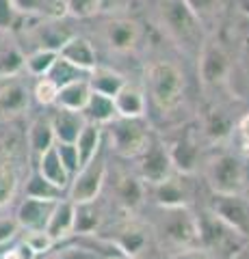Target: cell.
I'll return each mask as SVG.
<instances>
[{
  "mask_svg": "<svg viewBox=\"0 0 249 259\" xmlns=\"http://www.w3.org/2000/svg\"><path fill=\"white\" fill-rule=\"evenodd\" d=\"M146 87L152 104L165 115L180 106L184 95V74L178 65L169 61H154L146 69Z\"/></svg>",
  "mask_w": 249,
  "mask_h": 259,
  "instance_id": "obj_1",
  "label": "cell"
},
{
  "mask_svg": "<svg viewBox=\"0 0 249 259\" xmlns=\"http://www.w3.org/2000/svg\"><path fill=\"white\" fill-rule=\"evenodd\" d=\"M158 20L163 24L165 32L178 46L189 50H199L202 46V22L193 11L184 5V0H160L158 5Z\"/></svg>",
  "mask_w": 249,
  "mask_h": 259,
  "instance_id": "obj_2",
  "label": "cell"
},
{
  "mask_svg": "<svg viewBox=\"0 0 249 259\" xmlns=\"http://www.w3.org/2000/svg\"><path fill=\"white\" fill-rule=\"evenodd\" d=\"M109 139L113 149L124 158H139L152 141L143 117H115L113 121H109Z\"/></svg>",
  "mask_w": 249,
  "mask_h": 259,
  "instance_id": "obj_3",
  "label": "cell"
},
{
  "mask_svg": "<svg viewBox=\"0 0 249 259\" xmlns=\"http://www.w3.org/2000/svg\"><path fill=\"white\" fill-rule=\"evenodd\" d=\"M199 63H197V74L199 80L206 89H217L221 84L228 82L230 78V56L223 50V46L215 39H208V41H202L199 46Z\"/></svg>",
  "mask_w": 249,
  "mask_h": 259,
  "instance_id": "obj_4",
  "label": "cell"
},
{
  "mask_svg": "<svg viewBox=\"0 0 249 259\" xmlns=\"http://www.w3.org/2000/svg\"><path fill=\"white\" fill-rule=\"evenodd\" d=\"M206 177L217 194H238L245 186V168L230 153H221L208 162Z\"/></svg>",
  "mask_w": 249,
  "mask_h": 259,
  "instance_id": "obj_5",
  "label": "cell"
},
{
  "mask_svg": "<svg viewBox=\"0 0 249 259\" xmlns=\"http://www.w3.org/2000/svg\"><path fill=\"white\" fill-rule=\"evenodd\" d=\"M167 212L160 221L163 236L175 246L191 250L199 244V225L184 207H165Z\"/></svg>",
  "mask_w": 249,
  "mask_h": 259,
  "instance_id": "obj_6",
  "label": "cell"
},
{
  "mask_svg": "<svg viewBox=\"0 0 249 259\" xmlns=\"http://www.w3.org/2000/svg\"><path fill=\"white\" fill-rule=\"evenodd\" d=\"M104 180H106V160L100 153L95 158H91L87 164H83L76 171V180L72 184V201L74 203H89L95 201V197L100 194Z\"/></svg>",
  "mask_w": 249,
  "mask_h": 259,
  "instance_id": "obj_7",
  "label": "cell"
},
{
  "mask_svg": "<svg viewBox=\"0 0 249 259\" xmlns=\"http://www.w3.org/2000/svg\"><path fill=\"white\" fill-rule=\"evenodd\" d=\"M212 209L238 236H249V203L238 194H217Z\"/></svg>",
  "mask_w": 249,
  "mask_h": 259,
  "instance_id": "obj_8",
  "label": "cell"
},
{
  "mask_svg": "<svg viewBox=\"0 0 249 259\" xmlns=\"http://www.w3.org/2000/svg\"><path fill=\"white\" fill-rule=\"evenodd\" d=\"M141 164H139V171L141 177L146 180L148 184H160L165 177L171 175V158H169V151L163 143L158 141H150V145L146 147V151L141 153Z\"/></svg>",
  "mask_w": 249,
  "mask_h": 259,
  "instance_id": "obj_9",
  "label": "cell"
},
{
  "mask_svg": "<svg viewBox=\"0 0 249 259\" xmlns=\"http://www.w3.org/2000/svg\"><path fill=\"white\" fill-rule=\"evenodd\" d=\"M104 39H106V44L113 52L128 54V52L136 50V46L141 41V26L134 20L115 18L104 28Z\"/></svg>",
  "mask_w": 249,
  "mask_h": 259,
  "instance_id": "obj_10",
  "label": "cell"
},
{
  "mask_svg": "<svg viewBox=\"0 0 249 259\" xmlns=\"http://www.w3.org/2000/svg\"><path fill=\"white\" fill-rule=\"evenodd\" d=\"M59 199H37L26 197V201L18 209V225L24 229H46V223L50 218L54 205Z\"/></svg>",
  "mask_w": 249,
  "mask_h": 259,
  "instance_id": "obj_11",
  "label": "cell"
},
{
  "mask_svg": "<svg viewBox=\"0 0 249 259\" xmlns=\"http://www.w3.org/2000/svg\"><path fill=\"white\" fill-rule=\"evenodd\" d=\"M50 123L57 143H76L80 130L87 123V117L80 110L57 108V115L50 119Z\"/></svg>",
  "mask_w": 249,
  "mask_h": 259,
  "instance_id": "obj_12",
  "label": "cell"
},
{
  "mask_svg": "<svg viewBox=\"0 0 249 259\" xmlns=\"http://www.w3.org/2000/svg\"><path fill=\"white\" fill-rule=\"evenodd\" d=\"M59 56H63L65 61L74 63L76 67L91 71L93 67H98V59H95V50L89 39L85 37H74L72 35L65 44L59 48Z\"/></svg>",
  "mask_w": 249,
  "mask_h": 259,
  "instance_id": "obj_13",
  "label": "cell"
},
{
  "mask_svg": "<svg viewBox=\"0 0 249 259\" xmlns=\"http://www.w3.org/2000/svg\"><path fill=\"white\" fill-rule=\"evenodd\" d=\"M39 175L44 177L46 182H50L52 186H57L59 190H63L65 186L69 184L72 175L65 166H63V162L59 158V151H57V145H50L44 153H39Z\"/></svg>",
  "mask_w": 249,
  "mask_h": 259,
  "instance_id": "obj_14",
  "label": "cell"
},
{
  "mask_svg": "<svg viewBox=\"0 0 249 259\" xmlns=\"http://www.w3.org/2000/svg\"><path fill=\"white\" fill-rule=\"evenodd\" d=\"M113 104H115L117 117L136 119V117H143V112H146V95H143L139 87L128 84V82L113 95Z\"/></svg>",
  "mask_w": 249,
  "mask_h": 259,
  "instance_id": "obj_15",
  "label": "cell"
},
{
  "mask_svg": "<svg viewBox=\"0 0 249 259\" xmlns=\"http://www.w3.org/2000/svg\"><path fill=\"white\" fill-rule=\"evenodd\" d=\"M74 212H76L74 201H61V199L57 201V205H54L52 214L46 223V231L50 233L54 242L74 231Z\"/></svg>",
  "mask_w": 249,
  "mask_h": 259,
  "instance_id": "obj_16",
  "label": "cell"
},
{
  "mask_svg": "<svg viewBox=\"0 0 249 259\" xmlns=\"http://www.w3.org/2000/svg\"><path fill=\"white\" fill-rule=\"evenodd\" d=\"M28 108V87L11 78L0 89V112L3 115H20Z\"/></svg>",
  "mask_w": 249,
  "mask_h": 259,
  "instance_id": "obj_17",
  "label": "cell"
},
{
  "mask_svg": "<svg viewBox=\"0 0 249 259\" xmlns=\"http://www.w3.org/2000/svg\"><path fill=\"white\" fill-rule=\"evenodd\" d=\"M89 95H91V87L89 82L85 80H74L65 87L59 89V95H57V108H67V110H80L87 106L89 102Z\"/></svg>",
  "mask_w": 249,
  "mask_h": 259,
  "instance_id": "obj_18",
  "label": "cell"
},
{
  "mask_svg": "<svg viewBox=\"0 0 249 259\" xmlns=\"http://www.w3.org/2000/svg\"><path fill=\"white\" fill-rule=\"evenodd\" d=\"M169 151V158H171V164L178 168L182 173H191L195 168V162L199 156V147L193 134H187L184 139H180L178 143H173L171 147H167Z\"/></svg>",
  "mask_w": 249,
  "mask_h": 259,
  "instance_id": "obj_19",
  "label": "cell"
},
{
  "mask_svg": "<svg viewBox=\"0 0 249 259\" xmlns=\"http://www.w3.org/2000/svg\"><path fill=\"white\" fill-rule=\"evenodd\" d=\"M100 143H102V132H100V123L87 121L85 127L80 130L78 139H76V149H78V160L80 166L87 164L91 158H95L100 153Z\"/></svg>",
  "mask_w": 249,
  "mask_h": 259,
  "instance_id": "obj_20",
  "label": "cell"
},
{
  "mask_svg": "<svg viewBox=\"0 0 249 259\" xmlns=\"http://www.w3.org/2000/svg\"><path fill=\"white\" fill-rule=\"evenodd\" d=\"M156 201L163 207H184L187 205V186L178 177H165L160 184H154Z\"/></svg>",
  "mask_w": 249,
  "mask_h": 259,
  "instance_id": "obj_21",
  "label": "cell"
},
{
  "mask_svg": "<svg viewBox=\"0 0 249 259\" xmlns=\"http://www.w3.org/2000/svg\"><path fill=\"white\" fill-rule=\"evenodd\" d=\"M83 115L87 117V121H93V123H109V121H113L117 117L113 97L91 91L89 102H87V106L83 108Z\"/></svg>",
  "mask_w": 249,
  "mask_h": 259,
  "instance_id": "obj_22",
  "label": "cell"
},
{
  "mask_svg": "<svg viewBox=\"0 0 249 259\" xmlns=\"http://www.w3.org/2000/svg\"><path fill=\"white\" fill-rule=\"evenodd\" d=\"M87 82H89L91 91H98L102 95H109L113 97L119 89L126 84V80L122 74H117L113 69H106V67H93L89 78H87Z\"/></svg>",
  "mask_w": 249,
  "mask_h": 259,
  "instance_id": "obj_23",
  "label": "cell"
},
{
  "mask_svg": "<svg viewBox=\"0 0 249 259\" xmlns=\"http://www.w3.org/2000/svg\"><path fill=\"white\" fill-rule=\"evenodd\" d=\"M18 15H46L54 18L59 13H65L63 0H11Z\"/></svg>",
  "mask_w": 249,
  "mask_h": 259,
  "instance_id": "obj_24",
  "label": "cell"
},
{
  "mask_svg": "<svg viewBox=\"0 0 249 259\" xmlns=\"http://www.w3.org/2000/svg\"><path fill=\"white\" fill-rule=\"evenodd\" d=\"M89 74H91V71H85V69L76 67L74 63L65 61L63 56H57V61L52 63V67L48 69L46 76L61 89V87H65V84H69V82H74V80H85V78H89Z\"/></svg>",
  "mask_w": 249,
  "mask_h": 259,
  "instance_id": "obj_25",
  "label": "cell"
},
{
  "mask_svg": "<svg viewBox=\"0 0 249 259\" xmlns=\"http://www.w3.org/2000/svg\"><path fill=\"white\" fill-rule=\"evenodd\" d=\"M24 67V54L18 46H9L0 41V80L15 78Z\"/></svg>",
  "mask_w": 249,
  "mask_h": 259,
  "instance_id": "obj_26",
  "label": "cell"
},
{
  "mask_svg": "<svg viewBox=\"0 0 249 259\" xmlns=\"http://www.w3.org/2000/svg\"><path fill=\"white\" fill-rule=\"evenodd\" d=\"M59 52L57 50H50V48H39L30 56H24V67L28 69L30 76H46L48 69L52 67V63L57 61Z\"/></svg>",
  "mask_w": 249,
  "mask_h": 259,
  "instance_id": "obj_27",
  "label": "cell"
},
{
  "mask_svg": "<svg viewBox=\"0 0 249 259\" xmlns=\"http://www.w3.org/2000/svg\"><path fill=\"white\" fill-rule=\"evenodd\" d=\"M28 141H30V147H33L35 153H44L50 145H54V132H52V123L50 119H39L33 123L28 132Z\"/></svg>",
  "mask_w": 249,
  "mask_h": 259,
  "instance_id": "obj_28",
  "label": "cell"
},
{
  "mask_svg": "<svg viewBox=\"0 0 249 259\" xmlns=\"http://www.w3.org/2000/svg\"><path fill=\"white\" fill-rule=\"evenodd\" d=\"M115 194H117V199L122 201V203L126 207H136L141 203V197H143V188H141V184L134 180V177L130 175H124V177H119L117 184H115Z\"/></svg>",
  "mask_w": 249,
  "mask_h": 259,
  "instance_id": "obj_29",
  "label": "cell"
},
{
  "mask_svg": "<svg viewBox=\"0 0 249 259\" xmlns=\"http://www.w3.org/2000/svg\"><path fill=\"white\" fill-rule=\"evenodd\" d=\"M100 218L98 212L93 209V201L89 203H76V212H74V231L76 233H89L98 227Z\"/></svg>",
  "mask_w": 249,
  "mask_h": 259,
  "instance_id": "obj_30",
  "label": "cell"
},
{
  "mask_svg": "<svg viewBox=\"0 0 249 259\" xmlns=\"http://www.w3.org/2000/svg\"><path fill=\"white\" fill-rule=\"evenodd\" d=\"M18 188V173L11 162H0V207H5L13 199Z\"/></svg>",
  "mask_w": 249,
  "mask_h": 259,
  "instance_id": "obj_31",
  "label": "cell"
},
{
  "mask_svg": "<svg viewBox=\"0 0 249 259\" xmlns=\"http://www.w3.org/2000/svg\"><path fill=\"white\" fill-rule=\"evenodd\" d=\"M143 244H146V236H143V231L134 229V227H126L117 236V246L124 250L126 257H134Z\"/></svg>",
  "mask_w": 249,
  "mask_h": 259,
  "instance_id": "obj_32",
  "label": "cell"
},
{
  "mask_svg": "<svg viewBox=\"0 0 249 259\" xmlns=\"http://www.w3.org/2000/svg\"><path fill=\"white\" fill-rule=\"evenodd\" d=\"M26 197H37V199H59V197H61V190L57 188V186H52L50 182H46L39 173H35V175H30V180H28Z\"/></svg>",
  "mask_w": 249,
  "mask_h": 259,
  "instance_id": "obj_33",
  "label": "cell"
},
{
  "mask_svg": "<svg viewBox=\"0 0 249 259\" xmlns=\"http://www.w3.org/2000/svg\"><path fill=\"white\" fill-rule=\"evenodd\" d=\"M24 244L30 248L33 255H44L52 248L54 240L50 238V233L46 229H26V236H24Z\"/></svg>",
  "mask_w": 249,
  "mask_h": 259,
  "instance_id": "obj_34",
  "label": "cell"
},
{
  "mask_svg": "<svg viewBox=\"0 0 249 259\" xmlns=\"http://www.w3.org/2000/svg\"><path fill=\"white\" fill-rule=\"evenodd\" d=\"M33 95L39 104H44V106H50V104L57 102V95H59V87L52 82L48 76H39L37 84L33 89Z\"/></svg>",
  "mask_w": 249,
  "mask_h": 259,
  "instance_id": "obj_35",
  "label": "cell"
},
{
  "mask_svg": "<svg viewBox=\"0 0 249 259\" xmlns=\"http://www.w3.org/2000/svg\"><path fill=\"white\" fill-rule=\"evenodd\" d=\"M184 5L193 11V15H195L199 22L215 18L221 9V0H184Z\"/></svg>",
  "mask_w": 249,
  "mask_h": 259,
  "instance_id": "obj_36",
  "label": "cell"
},
{
  "mask_svg": "<svg viewBox=\"0 0 249 259\" xmlns=\"http://www.w3.org/2000/svg\"><path fill=\"white\" fill-rule=\"evenodd\" d=\"M63 5H65V13L74 18H89L100 9V0H63Z\"/></svg>",
  "mask_w": 249,
  "mask_h": 259,
  "instance_id": "obj_37",
  "label": "cell"
},
{
  "mask_svg": "<svg viewBox=\"0 0 249 259\" xmlns=\"http://www.w3.org/2000/svg\"><path fill=\"white\" fill-rule=\"evenodd\" d=\"M59 151V158L63 162V166L69 171V175H74L80 168V160H78V149L74 143H54Z\"/></svg>",
  "mask_w": 249,
  "mask_h": 259,
  "instance_id": "obj_38",
  "label": "cell"
},
{
  "mask_svg": "<svg viewBox=\"0 0 249 259\" xmlns=\"http://www.w3.org/2000/svg\"><path fill=\"white\" fill-rule=\"evenodd\" d=\"M15 18H18V11L11 0H0V30H9L15 24Z\"/></svg>",
  "mask_w": 249,
  "mask_h": 259,
  "instance_id": "obj_39",
  "label": "cell"
},
{
  "mask_svg": "<svg viewBox=\"0 0 249 259\" xmlns=\"http://www.w3.org/2000/svg\"><path fill=\"white\" fill-rule=\"evenodd\" d=\"M238 139H240V147H243L245 156L249 158V112L245 117H240L238 121Z\"/></svg>",
  "mask_w": 249,
  "mask_h": 259,
  "instance_id": "obj_40",
  "label": "cell"
},
{
  "mask_svg": "<svg viewBox=\"0 0 249 259\" xmlns=\"http://www.w3.org/2000/svg\"><path fill=\"white\" fill-rule=\"evenodd\" d=\"M15 231H18V221H0V244L11 240Z\"/></svg>",
  "mask_w": 249,
  "mask_h": 259,
  "instance_id": "obj_41",
  "label": "cell"
},
{
  "mask_svg": "<svg viewBox=\"0 0 249 259\" xmlns=\"http://www.w3.org/2000/svg\"><path fill=\"white\" fill-rule=\"evenodd\" d=\"M35 255L30 253V248L26 246V244H22V246H15V248H11L9 253H5L0 259H33Z\"/></svg>",
  "mask_w": 249,
  "mask_h": 259,
  "instance_id": "obj_42",
  "label": "cell"
},
{
  "mask_svg": "<svg viewBox=\"0 0 249 259\" xmlns=\"http://www.w3.org/2000/svg\"><path fill=\"white\" fill-rule=\"evenodd\" d=\"M54 259H89V257L80 255L78 250H74V248H67V250H63V253H61V255H57Z\"/></svg>",
  "mask_w": 249,
  "mask_h": 259,
  "instance_id": "obj_43",
  "label": "cell"
},
{
  "mask_svg": "<svg viewBox=\"0 0 249 259\" xmlns=\"http://www.w3.org/2000/svg\"><path fill=\"white\" fill-rule=\"evenodd\" d=\"M178 259H206V255L199 253L197 248H191V250H182V255Z\"/></svg>",
  "mask_w": 249,
  "mask_h": 259,
  "instance_id": "obj_44",
  "label": "cell"
},
{
  "mask_svg": "<svg viewBox=\"0 0 249 259\" xmlns=\"http://www.w3.org/2000/svg\"><path fill=\"white\" fill-rule=\"evenodd\" d=\"M238 9L245 15H249V0H238Z\"/></svg>",
  "mask_w": 249,
  "mask_h": 259,
  "instance_id": "obj_45",
  "label": "cell"
},
{
  "mask_svg": "<svg viewBox=\"0 0 249 259\" xmlns=\"http://www.w3.org/2000/svg\"><path fill=\"white\" fill-rule=\"evenodd\" d=\"M0 41H3V30H0Z\"/></svg>",
  "mask_w": 249,
  "mask_h": 259,
  "instance_id": "obj_46",
  "label": "cell"
},
{
  "mask_svg": "<svg viewBox=\"0 0 249 259\" xmlns=\"http://www.w3.org/2000/svg\"><path fill=\"white\" fill-rule=\"evenodd\" d=\"M117 259H122V257H117Z\"/></svg>",
  "mask_w": 249,
  "mask_h": 259,
  "instance_id": "obj_47",
  "label": "cell"
}]
</instances>
